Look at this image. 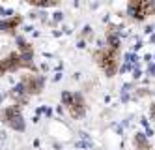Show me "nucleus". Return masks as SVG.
<instances>
[{
  "mask_svg": "<svg viewBox=\"0 0 155 150\" xmlns=\"http://www.w3.org/2000/svg\"><path fill=\"white\" fill-rule=\"evenodd\" d=\"M95 62L99 64V68L108 75L112 77L118 72V49L114 47H103L95 53Z\"/></svg>",
  "mask_w": 155,
  "mask_h": 150,
  "instance_id": "obj_1",
  "label": "nucleus"
},
{
  "mask_svg": "<svg viewBox=\"0 0 155 150\" xmlns=\"http://www.w3.org/2000/svg\"><path fill=\"white\" fill-rule=\"evenodd\" d=\"M0 118L4 120V124H8L12 130L15 131H25V120H23V114H21L17 105H12L4 111H0Z\"/></svg>",
  "mask_w": 155,
  "mask_h": 150,
  "instance_id": "obj_2",
  "label": "nucleus"
},
{
  "mask_svg": "<svg viewBox=\"0 0 155 150\" xmlns=\"http://www.w3.org/2000/svg\"><path fill=\"white\" fill-rule=\"evenodd\" d=\"M62 99H64L65 105H68L71 117L79 118V117H82V114H84L86 109H84V99H82L81 94H68V92H64V94H62Z\"/></svg>",
  "mask_w": 155,
  "mask_h": 150,
  "instance_id": "obj_3",
  "label": "nucleus"
},
{
  "mask_svg": "<svg viewBox=\"0 0 155 150\" xmlns=\"http://www.w3.org/2000/svg\"><path fill=\"white\" fill-rule=\"evenodd\" d=\"M127 11H129V15L133 19L144 21L148 15H151L155 11V4H151V2H131L127 6Z\"/></svg>",
  "mask_w": 155,
  "mask_h": 150,
  "instance_id": "obj_4",
  "label": "nucleus"
},
{
  "mask_svg": "<svg viewBox=\"0 0 155 150\" xmlns=\"http://www.w3.org/2000/svg\"><path fill=\"white\" fill-rule=\"evenodd\" d=\"M21 85H23V88H25V94H38V92H41V88H43V77L30 75Z\"/></svg>",
  "mask_w": 155,
  "mask_h": 150,
  "instance_id": "obj_5",
  "label": "nucleus"
},
{
  "mask_svg": "<svg viewBox=\"0 0 155 150\" xmlns=\"http://www.w3.org/2000/svg\"><path fill=\"white\" fill-rule=\"evenodd\" d=\"M151 114H153V118H155V105L151 107Z\"/></svg>",
  "mask_w": 155,
  "mask_h": 150,
  "instance_id": "obj_6",
  "label": "nucleus"
}]
</instances>
